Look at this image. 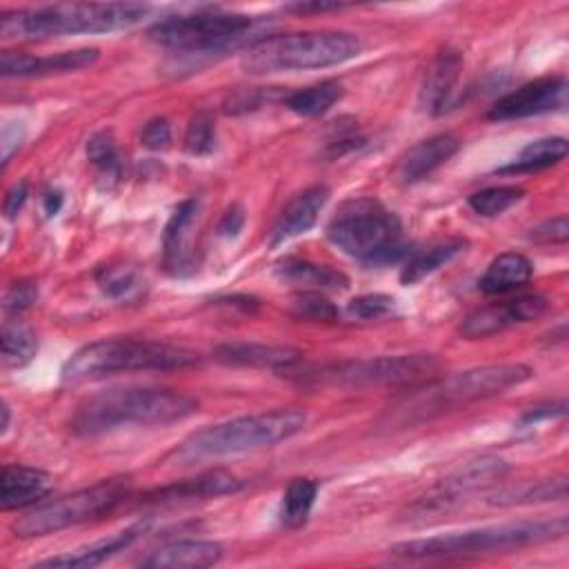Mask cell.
Returning a JSON list of instances; mask_svg holds the SVG:
<instances>
[{
  "mask_svg": "<svg viewBox=\"0 0 569 569\" xmlns=\"http://www.w3.org/2000/svg\"><path fill=\"white\" fill-rule=\"evenodd\" d=\"M198 411V400L167 387H113L78 405L71 431L98 436L127 425H171Z\"/></svg>",
  "mask_w": 569,
  "mask_h": 569,
  "instance_id": "1",
  "label": "cell"
},
{
  "mask_svg": "<svg viewBox=\"0 0 569 569\" xmlns=\"http://www.w3.org/2000/svg\"><path fill=\"white\" fill-rule=\"evenodd\" d=\"M151 11L142 2H58L4 11L0 33L7 40H47L76 33H107L138 24Z\"/></svg>",
  "mask_w": 569,
  "mask_h": 569,
  "instance_id": "2",
  "label": "cell"
},
{
  "mask_svg": "<svg viewBox=\"0 0 569 569\" xmlns=\"http://www.w3.org/2000/svg\"><path fill=\"white\" fill-rule=\"evenodd\" d=\"M531 373L533 371L527 365L502 362L473 367L467 371L451 373L447 378H433L425 382V387H411L413 393L398 402L393 407V413L396 420L402 425L422 422L442 411L505 393L507 389L529 380Z\"/></svg>",
  "mask_w": 569,
  "mask_h": 569,
  "instance_id": "3",
  "label": "cell"
},
{
  "mask_svg": "<svg viewBox=\"0 0 569 569\" xmlns=\"http://www.w3.org/2000/svg\"><path fill=\"white\" fill-rule=\"evenodd\" d=\"M327 238L367 267L407 260L413 251L402 238L400 218L376 198H351L327 224Z\"/></svg>",
  "mask_w": 569,
  "mask_h": 569,
  "instance_id": "4",
  "label": "cell"
},
{
  "mask_svg": "<svg viewBox=\"0 0 569 569\" xmlns=\"http://www.w3.org/2000/svg\"><path fill=\"white\" fill-rule=\"evenodd\" d=\"M567 529H569L567 516L545 518V520L502 522V525H489V527L469 529V531L405 540L393 545L391 551L405 558H465V556L542 545V542L562 538Z\"/></svg>",
  "mask_w": 569,
  "mask_h": 569,
  "instance_id": "5",
  "label": "cell"
},
{
  "mask_svg": "<svg viewBox=\"0 0 569 569\" xmlns=\"http://www.w3.org/2000/svg\"><path fill=\"white\" fill-rule=\"evenodd\" d=\"M362 51V42L349 31H302L282 33L253 40L242 58L240 67L251 76L325 69L342 64Z\"/></svg>",
  "mask_w": 569,
  "mask_h": 569,
  "instance_id": "6",
  "label": "cell"
},
{
  "mask_svg": "<svg viewBox=\"0 0 569 569\" xmlns=\"http://www.w3.org/2000/svg\"><path fill=\"white\" fill-rule=\"evenodd\" d=\"M198 365V353L153 340L102 338L80 347L62 367V380L84 382L122 371H176Z\"/></svg>",
  "mask_w": 569,
  "mask_h": 569,
  "instance_id": "7",
  "label": "cell"
},
{
  "mask_svg": "<svg viewBox=\"0 0 569 569\" xmlns=\"http://www.w3.org/2000/svg\"><path fill=\"white\" fill-rule=\"evenodd\" d=\"M307 425V413L296 407L260 411L209 425L191 433L178 449L180 458L202 460L273 447L293 438Z\"/></svg>",
  "mask_w": 569,
  "mask_h": 569,
  "instance_id": "8",
  "label": "cell"
},
{
  "mask_svg": "<svg viewBox=\"0 0 569 569\" xmlns=\"http://www.w3.org/2000/svg\"><path fill=\"white\" fill-rule=\"evenodd\" d=\"M129 493L131 480L124 476L100 480L91 487L64 493L60 498H51L47 502H38L31 511L20 516L11 529L20 538L47 536L111 513L129 498Z\"/></svg>",
  "mask_w": 569,
  "mask_h": 569,
  "instance_id": "9",
  "label": "cell"
},
{
  "mask_svg": "<svg viewBox=\"0 0 569 569\" xmlns=\"http://www.w3.org/2000/svg\"><path fill=\"white\" fill-rule=\"evenodd\" d=\"M253 29V18L224 11L169 16L149 29V38L182 56H213L240 47Z\"/></svg>",
  "mask_w": 569,
  "mask_h": 569,
  "instance_id": "10",
  "label": "cell"
},
{
  "mask_svg": "<svg viewBox=\"0 0 569 569\" xmlns=\"http://www.w3.org/2000/svg\"><path fill=\"white\" fill-rule=\"evenodd\" d=\"M440 360L433 353H400V356H378L362 360H347L318 369L313 380L327 385L347 387H418L438 378Z\"/></svg>",
  "mask_w": 569,
  "mask_h": 569,
  "instance_id": "11",
  "label": "cell"
},
{
  "mask_svg": "<svg viewBox=\"0 0 569 569\" xmlns=\"http://www.w3.org/2000/svg\"><path fill=\"white\" fill-rule=\"evenodd\" d=\"M509 471V465L498 456H478L467 462H462L456 471H451L442 482H438L429 493L418 498L409 507V518L420 516L427 518L436 511L447 509L451 502L460 500V496H467L471 491L485 489L498 480H502Z\"/></svg>",
  "mask_w": 569,
  "mask_h": 569,
  "instance_id": "12",
  "label": "cell"
},
{
  "mask_svg": "<svg viewBox=\"0 0 569 569\" xmlns=\"http://www.w3.org/2000/svg\"><path fill=\"white\" fill-rule=\"evenodd\" d=\"M547 311V298L538 293H525L505 302H496L489 307H480L471 311L458 327V333L467 340L487 338L500 333L509 327L531 322Z\"/></svg>",
  "mask_w": 569,
  "mask_h": 569,
  "instance_id": "13",
  "label": "cell"
},
{
  "mask_svg": "<svg viewBox=\"0 0 569 569\" xmlns=\"http://www.w3.org/2000/svg\"><path fill=\"white\" fill-rule=\"evenodd\" d=\"M567 104L565 78H540L502 96L491 109L489 120H518L538 113H549Z\"/></svg>",
  "mask_w": 569,
  "mask_h": 569,
  "instance_id": "14",
  "label": "cell"
},
{
  "mask_svg": "<svg viewBox=\"0 0 569 569\" xmlns=\"http://www.w3.org/2000/svg\"><path fill=\"white\" fill-rule=\"evenodd\" d=\"M327 200H329V187H325V184L307 187L305 191L293 196L289 200V204L280 211V216L271 229L269 244L278 247V244L309 231L316 224L318 213L322 211Z\"/></svg>",
  "mask_w": 569,
  "mask_h": 569,
  "instance_id": "15",
  "label": "cell"
},
{
  "mask_svg": "<svg viewBox=\"0 0 569 569\" xmlns=\"http://www.w3.org/2000/svg\"><path fill=\"white\" fill-rule=\"evenodd\" d=\"M213 358L227 367H251V369H291L300 362L302 353L284 345L264 342H224L213 349Z\"/></svg>",
  "mask_w": 569,
  "mask_h": 569,
  "instance_id": "16",
  "label": "cell"
},
{
  "mask_svg": "<svg viewBox=\"0 0 569 569\" xmlns=\"http://www.w3.org/2000/svg\"><path fill=\"white\" fill-rule=\"evenodd\" d=\"M51 491V476L36 467L4 465L0 476V507L4 511L36 507Z\"/></svg>",
  "mask_w": 569,
  "mask_h": 569,
  "instance_id": "17",
  "label": "cell"
},
{
  "mask_svg": "<svg viewBox=\"0 0 569 569\" xmlns=\"http://www.w3.org/2000/svg\"><path fill=\"white\" fill-rule=\"evenodd\" d=\"M240 489V480L222 469L207 471L198 478L182 480L176 485H167L162 489H156L142 498L147 505H176L184 500H204V498H218L227 496Z\"/></svg>",
  "mask_w": 569,
  "mask_h": 569,
  "instance_id": "18",
  "label": "cell"
},
{
  "mask_svg": "<svg viewBox=\"0 0 569 569\" xmlns=\"http://www.w3.org/2000/svg\"><path fill=\"white\" fill-rule=\"evenodd\" d=\"M198 209H200V200L187 198L173 209L171 218L167 220V227L162 233V256H164V267L176 276L187 273V269L191 267L189 236H191V227L196 222Z\"/></svg>",
  "mask_w": 569,
  "mask_h": 569,
  "instance_id": "19",
  "label": "cell"
},
{
  "mask_svg": "<svg viewBox=\"0 0 569 569\" xmlns=\"http://www.w3.org/2000/svg\"><path fill=\"white\" fill-rule=\"evenodd\" d=\"M222 558V547L213 540H176L158 547L144 560L149 569H200L216 565Z\"/></svg>",
  "mask_w": 569,
  "mask_h": 569,
  "instance_id": "20",
  "label": "cell"
},
{
  "mask_svg": "<svg viewBox=\"0 0 569 569\" xmlns=\"http://www.w3.org/2000/svg\"><path fill=\"white\" fill-rule=\"evenodd\" d=\"M462 71V56L456 49H442L431 60L425 82H422V107L431 113H442L453 96V87L458 84Z\"/></svg>",
  "mask_w": 569,
  "mask_h": 569,
  "instance_id": "21",
  "label": "cell"
},
{
  "mask_svg": "<svg viewBox=\"0 0 569 569\" xmlns=\"http://www.w3.org/2000/svg\"><path fill=\"white\" fill-rule=\"evenodd\" d=\"M142 531H144V525H133V527H127L124 531H118V533H113V536H109L104 540L93 542V545H87V547H80L76 551L40 560V562H36V567H56V569H87V567H96V565L107 562L116 553L124 551Z\"/></svg>",
  "mask_w": 569,
  "mask_h": 569,
  "instance_id": "22",
  "label": "cell"
},
{
  "mask_svg": "<svg viewBox=\"0 0 569 569\" xmlns=\"http://www.w3.org/2000/svg\"><path fill=\"white\" fill-rule=\"evenodd\" d=\"M460 149V140L451 133H438L422 142H418L409 153L405 156L400 164V178L402 182L411 184L436 171L440 164H445L456 151Z\"/></svg>",
  "mask_w": 569,
  "mask_h": 569,
  "instance_id": "23",
  "label": "cell"
},
{
  "mask_svg": "<svg viewBox=\"0 0 569 569\" xmlns=\"http://www.w3.org/2000/svg\"><path fill=\"white\" fill-rule=\"evenodd\" d=\"M278 280L296 284L302 291H342L349 287V280L338 269L318 264L305 258H284L276 264Z\"/></svg>",
  "mask_w": 569,
  "mask_h": 569,
  "instance_id": "24",
  "label": "cell"
},
{
  "mask_svg": "<svg viewBox=\"0 0 569 569\" xmlns=\"http://www.w3.org/2000/svg\"><path fill=\"white\" fill-rule=\"evenodd\" d=\"M533 276V264L527 256L507 251L491 260L487 271L480 278V289L485 293H509L525 287Z\"/></svg>",
  "mask_w": 569,
  "mask_h": 569,
  "instance_id": "25",
  "label": "cell"
},
{
  "mask_svg": "<svg viewBox=\"0 0 569 569\" xmlns=\"http://www.w3.org/2000/svg\"><path fill=\"white\" fill-rule=\"evenodd\" d=\"M467 247L465 238H447L440 242H433L425 249H416L407 256L402 271H400V282L402 284H416L449 260H453L458 253H462Z\"/></svg>",
  "mask_w": 569,
  "mask_h": 569,
  "instance_id": "26",
  "label": "cell"
},
{
  "mask_svg": "<svg viewBox=\"0 0 569 569\" xmlns=\"http://www.w3.org/2000/svg\"><path fill=\"white\" fill-rule=\"evenodd\" d=\"M567 498V478H540V480H525L513 487H502L491 493L489 502L498 507H518V505H536L549 500H565Z\"/></svg>",
  "mask_w": 569,
  "mask_h": 569,
  "instance_id": "27",
  "label": "cell"
},
{
  "mask_svg": "<svg viewBox=\"0 0 569 569\" xmlns=\"http://www.w3.org/2000/svg\"><path fill=\"white\" fill-rule=\"evenodd\" d=\"M318 496V482L311 478H293L280 502V522L287 529H298L307 522Z\"/></svg>",
  "mask_w": 569,
  "mask_h": 569,
  "instance_id": "28",
  "label": "cell"
},
{
  "mask_svg": "<svg viewBox=\"0 0 569 569\" xmlns=\"http://www.w3.org/2000/svg\"><path fill=\"white\" fill-rule=\"evenodd\" d=\"M96 282L113 300H133L142 293L144 280L133 264L109 262L96 271Z\"/></svg>",
  "mask_w": 569,
  "mask_h": 569,
  "instance_id": "29",
  "label": "cell"
},
{
  "mask_svg": "<svg viewBox=\"0 0 569 569\" xmlns=\"http://www.w3.org/2000/svg\"><path fill=\"white\" fill-rule=\"evenodd\" d=\"M567 140L560 138V136H551V138H540V140H533L529 142L520 156L502 167L500 171L505 173H520V171H538V169H547L551 164H558L565 156H567Z\"/></svg>",
  "mask_w": 569,
  "mask_h": 569,
  "instance_id": "30",
  "label": "cell"
},
{
  "mask_svg": "<svg viewBox=\"0 0 569 569\" xmlns=\"http://www.w3.org/2000/svg\"><path fill=\"white\" fill-rule=\"evenodd\" d=\"M340 96H342L340 82L322 80L318 84H311V87H305V89H298V91L289 93L284 104L298 116L316 118V116H322L325 111H329L338 102Z\"/></svg>",
  "mask_w": 569,
  "mask_h": 569,
  "instance_id": "31",
  "label": "cell"
},
{
  "mask_svg": "<svg viewBox=\"0 0 569 569\" xmlns=\"http://www.w3.org/2000/svg\"><path fill=\"white\" fill-rule=\"evenodd\" d=\"M2 362L7 367H24L38 351V340L31 327L20 320H4L2 325Z\"/></svg>",
  "mask_w": 569,
  "mask_h": 569,
  "instance_id": "32",
  "label": "cell"
},
{
  "mask_svg": "<svg viewBox=\"0 0 569 569\" xmlns=\"http://www.w3.org/2000/svg\"><path fill=\"white\" fill-rule=\"evenodd\" d=\"M98 60V49H73V51H60L51 56H36L31 76H49V73H67L78 71L84 67H91Z\"/></svg>",
  "mask_w": 569,
  "mask_h": 569,
  "instance_id": "33",
  "label": "cell"
},
{
  "mask_svg": "<svg viewBox=\"0 0 569 569\" xmlns=\"http://www.w3.org/2000/svg\"><path fill=\"white\" fill-rule=\"evenodd\" d=\"M522 196H525V191L516 184L487 187V189H480V191L469 196V207L478 216L493 218V216H500L502 211H507L509 207H513Z\"/></svg>",
  "mask_w": 569,
  "mask_h": 569,
  "instance_id": "34",
  "label": "cell"
},
{
  "mask_svg": "<svg viewBox=\"0 0 569 569\" xmlns=\"http://www.w3.org/2000/svg\"><path fill=\"white\" fill-rule=\"evenodd\" d=\"M291 313L313 322H333L338 318V309L322 291H300L291 300Z\"/></svg>",
  "mask_w": 569,
  "mask_h": 569,
  "instance_id": "35",
  "label": "cell"
},
{
  "mask_svg": "<svg viewBox=\"0 0 569 569\" xmlns=\"http://www.w3.org/2000/svg\"><path fill=\"white\" fill-rule=\"evenodd\" d=\"M216 147V127L207 113H196L184 131V149L191 156H207Z\"/></svg>",
  "mask_w": 569,
  "mask_h": 569,
  "instance_id": "36",
  "label": "cell"
},
{
  "mask_svg": "<svg viewBox=\"0 0 569 569\" xmlns=\"http://www.w3.org/2000/svg\"><path fill=\"white\" fill-rule=\"evenodd\" d=\"M87 158L107 176H118V149L111 133L100 131L87 140Z\"/></svg>",
  "mask_w": 569,
  "mask_h": 569,
  "instance_id": "37",
  "label": "cell"
},
{
  "mask_svg": "<svg viewBox=\"0 0 569 569\" xmlns=\"http://www.w3.org/2000/svg\"><path fill=\"white\" fill-rule=\"evenodd\" d=\"M393 309V298L387 293H365L347 305V311L360 320H376Z\"/></svg>",
  "mask_w": 569,
  "mask_h": 569,
  "instance_id": "38",
  "label": "cell"
},
{
  "mask_svg": "<svg viewBox=\"0 0 569 569\" xmlns=\"http://www.w3.org/2000/svg\"><path fill=\"white\" fill-rule=\"evenodd\" d=\"M38 300V287L33 282H16L4 293V311L20 316Z\"/></svg>",
  "mask_w": 569,
  "mask_h": 569,
  "instance_id": "39",
  "label": "cell"
},
{
  "mask_svg": "<svg viewBox=\"0 0 569 569\" xmlns=\"http://www.w3.org/2000/svg\"><path fill=\"white\" fill-rule=\"evenodd\" d=\"M569 236V222H567V216H556L551 220H545L540 222L538 227L531 229L529 238L536 240V242H565Z\"/></svg>",
  "mask_w": 569,
  "mask_h": 569,
  "instance_id": "40",
  "label": "cell"
},
{
  "mask_svg": "<svg viewBox=\"0 0 569 569\" xmlns=\"http://www.w3.org/2000/svg\"><path fill=\"white\" fill-rule=\"evenodd\" d=\"M140 142L147 147V149H153V151H160L164 147H169L171 142V127L167 122V118H151L142 133H140Z\"/></svg>",
  "mask_w": 569,
  "mask_h": 569,
  "instance_id": "41",
  "label": "cell"
},
{
  "mask_svg": "<svg viewBox=\"0 0 569 569\" xmlns=\"http://www.w3.org/2000/svg\"><path fill=\"white\" fill-rule=\"evenodd\" d=\"M244 227V209L242 204L233 202L231 207H227V211L222 213L216 231L220 238H236Z\"/></svg>",
  "mask_w": 569,
  "mask_h": 569,
  "instance_id": "42",
  "label": "cell"
},
{
  "mask_svg": "<svg viewBox=\"0 0 569 569\" xmlns=\"http://www.w3.org/2000/svg\"><path fill=\"white\" fill-rule=\"evenodd\" d=\"M565 413H567V405H565V402L547 405V407H536V409L527 411V413L520 418L518 427H520V429H525V427H531V425H536V422H540V420L556 418V416H565Z\"/></svg>",
  "mask_w": 569,
  "mask_h": 569,
  "instance_id": "43",
  "label": "cell"
},
{
  "mask_svg": "<svg viewBox=\"0 0 569 569\" xmlns=\"http://www.w3.org/2000/svg\"><path fill=\"white\" fill-rule=\"evenodd\" d=\"M22 142V127L18 122H7L2 129V164L9 162L11 153L20 147Z\"/></svg>",
  "mask_w": 569,
  "mask_h": 569,
  "instance_id": "44",
  "label": "cell"
},
{
  "mask_svg": "<svg viewBox=\"0 0 569 569\" xmlns=\"http://www.w3.org/2000/svg\"><path fill=\"white\" fill-rule=\"evenodd\" d=\"M27 196H29L27 182H24V180L16 182V184L9 189L7 198H4V216H7V218H16V213L22 209Z\"/></svg>",
  "mask_w": 569,
  "mask_h": 569,
  "instance_id": "45",
  "label": "cell"
},
{
  "mask_svg": "<svg viewBox=\"0 0 569 569\" xmlns=\"http://www.w3.org/2000/svg\"><path fill=\"white\" fill-rule=\"evenodd\" d=\"M345 4L340 2H296V4H287V11H296V13H309V11H333V9H342Z\"/></svg>",
  "mask_w": 569,
  "mask_h": 569,
  "instance_id": "46",
  "label": "cell"
},
{
  "mask_svg": "<svg viewBox=\"0 0 569 569\" xmlns=\"http://www.w3.org/2000/svg\"><path fill=\"white\" fill-rule=\"evenodd\" d=\"M42 202H44V213L47 216H56L60 204H62V193L60 191H47L42 196Z\"/></svg>",
  "mask_w": 569,
  "mask_h": 569,
  "instance_id": "47",
  "label": "cell"
},
{
  "mask_svg": "<svg viewBox=\"0 0 569 569\" xmlns=\"http://www.w3.org/2000/svg\"><path fill=\"white\" fill-rule=\"evenodd\" d=\"M0 411H2V422H0V431L4 433V431H7V427H9V405H7V402H2Z\"/></svg>",
  "mask_w": 569,
  "mask_h": 569,
  "instance_id": "48",
  "label": "cell"
}]
</instances>
